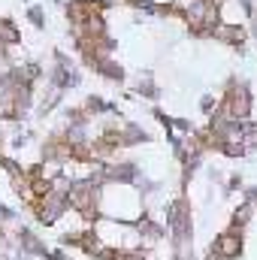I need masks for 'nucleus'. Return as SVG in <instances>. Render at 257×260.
Here are the masks:
<instances>
[{
  "mask_svg": "<svg viewBox=\"0 0 257 260\" xmlns=\"http://www.w3.org/2000/svg\"><path fill=\"white\" fill-rule=\"evenodd\" d=\"M242 145L257 148V124H242Z\"/></svg>",
  "mask_w": 257,
  "mask_h": 260,
  "instance_id": "obj_2",
  "label": "nucleus"
},
{
  "mask_svg": "<svg viewBox=\"0 0 257 260\" xmlns=\"http://www.w3.org/2000/svg\"><path fill=\"white\" fill-rule=\"evenodd\" d=\"M242 251V239H239V230H230L224 236H218V242L212 245V254L209 260H221V257H236Z\"/></svg>",
  "mask_w": 257,
  "mask_h": 260,
  "instance_id": "obj_1",
  "label": "nucleus"
}]
</instances>
